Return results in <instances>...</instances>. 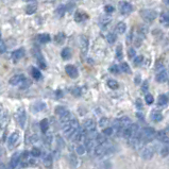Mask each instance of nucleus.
<instances>
[{
    "mask_svg": "<svg viewBox=\"0 0 169 169\" xmlns=\"http://www.w3.org/2000/svg\"><path fill=\"white\" fill-rule=\"evenodd\" d=\"M79 129H80V126H79L78 120L72 119V120H70L66 126L63 127V134H64V136L67 137V138H72L73 135H75V133L77 132Z\"/></svg>",
    "mask_w": 169,
    "mask_h": 169,
    "instance_id": "obj_1",
    "label": "nucleus"
},
{
    "mask_svg": "<svg viewBox=\"0 0 169 169\" xmlns=\"http://www.w3.org/2000/svg\"><path fill=\"white\" fill-rule=\"evenodd\" d=\"M10 84L14 86H19L21 90L28 88V86L30 85L29 81L27 80V78L24 75H15L10 79Z\"/></svg>",
    "mask_w": 169,
    "mask_h": 169,
    "instance_id": "obj_2",
    "label": "nucleus"
},
{
    "mask_svg": "<svg viewBox=\"0 0 169 169\" xmlns=\"http://www.w3.org/2000/svg\"><path fill=\"white\" fill-rule=\"evenodd\" d=\"M156 137V132L153 128H145L141 131V138L144 143H149Z\"/></svg>",
    "mask_w": 169,
    "mask_h": 169,
    "instance_id": "obj_3",
    "label": "nucleus"
},
{
    "mask_svg": "<svg viewBox=\"0 0 169 169\" xmlns=\"http://www.w3.org/2000/svg\"><path fill=\"white\" fill-rule=\"evenodd\" d=\"M87 133H88V131L83 127V128H80L79 130L75 133V135H73L72 138L75 143H81V141H84L87 138Z\"/></svg>",
    "mask_w": 169,
    "mask_h": 169,
    "instance_id": "obj_4",
    "label": "nucleus"
},
{
    "mask_svg": "<svg viewBox=\"0 0 169 169\" xmlns=\"http://www.w3.org/2000/svg\"><path fill=\"white\" fill-rule=\"evenodd\" d=\"M20 164L23 167H29V166L34 164V159H33V156L31 155V153L24 152L23 154H21Z\"/></svg>",
    "mask_w": 169,
    "mask_h": 169,
    "instance_id": "obj_5",
    "label": "nucleus"
},
{
    "mask_svg": "<svg viewBox=\"0 0 169 169\" xmlns=\"http://www.w3.org/2000/svg\"><path fill=\"white\" fill-rule=\"evenodd\" d=\"M15 117H16V120H17V122H18L19 126H20V128H24V126H26V121H27V114H26L24 108H19Z\"/></svg>",
    "mask_w": 169,
    "mask_h": 169,
    "instance_id": "obj_6",
    "label": "nucleus"
},
{
    "mask_svg": "<svg viewBox=\"0 0 169 169\" xmlns=\"http://www.w3.org/2000/svg\"><path fill=\"white\" fill-rule=\"evenodd\" d=\"M141 15L147 23H153L156 18V12L153 10H143L141 12Z\"/></svg>",
    "mask_w": 169,
    "mask_h": 169,
    "instance_id": "obj_7",
    "label": "nucleus"
},
{
    "mask_svg": "<svg viewBox=\"0 0 169 169\" xmlns=\"http://www.w3.org/2000/svg\"><path fill=\"white\" fill-rule=\"evenodd\" d=\"M19 139H20V134L19 132H14L11 134V136L8 139V146L9 148H14L15 146L18 144Z\"/></svg>",
    "mask_w": 169,
    "mask_h": 169,
    "instance_id": "obj_8",
    "label": "nucleus"
},
{
    "mask_svg": "<svg viewBox=\"0 0 169 169\" xmlns=\"http://www.w3.org/2000/svg\"><path fill=\"white\" fill-rule=\"evenodd\" d=\"M141 155L143 159L145 160H150L152 159V156L154 155V148H152V147H144V148H141Z\"/></svg>",
    "mask_w": 169,
    "mask_h": 169,
    "instance_id": "obj_9",
    "label": "nucleus"
},
{
    "mask_svg": "<svg viewBox=\"0 0 169 169\" xmlns=\"http://www.w3.org/2000/svg\"><path fill=\"white\" fill-rule=\"evenodd\" d=\"M119 10H120V12L123 15H128L133 11V8H132V6L129 3V2L121 1L120 3H119Z\"/></svg>",
    "mask_w": 169,
    "mask_h": 169,
    "instance_id": "obj_10",
    "label": "nucleus"
},
{
    "mask_svg": "<svg viewBox=\"0 0 169 169\" xmlns=\"http://www.w3.org/2000/svg\"><path fill=\"white\" fill-rule=\"evenodd\" d=\"M20 159H21V154L19 152H16L13 154V156L10 160V168L11 169H15L20 163Z\"/></svg>",
    "mask_w": 169,
    "mask_h": 169,
    "instance_id": "obj_11",
    "label": "nucleus"
},
{
    "mask_svg": "<svg viewBox=\"0 0 169 169\" xmlns=\"http://www.w3.org/2000/svg\"><path fill=\"white\" fill-rule=\"evenodd\" d=\"M168 79V72L166 69H163L161 72H157L156 73V77H155V80H156L159 83H164L166 82Z\"/></svg>",
    "mask_w": 169,
    "mask_h": 169,
    "instance_id": "obj_12",
    "label": "nucleus"
},
{
    "mask_svg": "<svg viewBox=\"0 0 169 169\" xmlns=\"http://www.w3.org/2000/svg\"><path fill=\"white\" fill-rule=\"evenodd\" d=\"M83 127L88 131V132H95L96 131V122L93 119H86L83 122Z\"/></svg>",
    "mask_w": 169,
    "mask_h": 169,
    "instance_id": "obj_13",
    "label": "nucleus"
},
{
    "mask_svg": "<svg viewBox=\"0 0 169 169\" xmlns=\"http://www.w3.org/2000/svg\"><path fill=\"white\" fill-rule=\"evenodd\" d=\"M65 72L70 78H72V79H75V78L79 75L78 69L73 65H67V66H66V67H65Z\"/></svg>",
    "mask_w": 169,
    "mask_h": 169,
    "instance_id": "obj_14",
    "label": "nucleus"
},
{
    "mask_svg": "<svg viewBox=\"0 0 169 169\" xmlns=\"http://www.w3.org/2000/svg\"><path fill=\"white\" fill-rule=\"evenodd\" d=\"M54 113H55V115H57V116H59L60 118H61V117L65 116L66 114H68V113H69V111H68L66 108H64V106H57V108H55V110H54Z\"/></svg>",
    "mask_w": 169,
    "mask_h": 169,
    "instance_id": "obj_15",
    "label": "nucleus"
},
{
    "mask_svg": "<svg viewBox=\"0 0 169 169\" xmlns=\"http://www.w3.org/2000/svg\"><path fill=\"white\" fill-rule=\"evenodd\" d=\"M34 55H35V57H36L37 62H39V65L41 66L43 69H45V68H46V63H45V60H44L43 55H42V53L39 52V50H36V51H35V53H34Z\"/></svg>",
    "mask_w": 169,
    "mask_h": 169,
    "instance_id": "obj_16",
    "label": "nucleus"
},
{
    "mask_svg": "<svg viewBox=\"0 0 169 169\" xmlns=\"http://www.w3.org/2000/svg\"><path fill=\"white\" fill-rule=\"evenodd\" d=\"M24 50L23 48H19V49H17V50L13 51L12 57L14 61H18V60H20L21 57H24Z\"/></svg>",
    "mask_w": 169,
    "mask_h": 169,
    "instance_id": "obj_17",
    "label": "nucleus"
},
{
    "mask_svg": "<svg viewBox=\"0 0 169 169\" xmlns=\"http://www.w3.org/2000/svg\"><path fill=\"white\" fill-rule=\"evenodd\" d=\"M160 23L163 24L164 27H169V13L164 12L160 16Z\"/></svg>",
    "mask_w": 169,
    "mask_h": 169,
    "instance_id": "obj_18",
    "label": "nucleus"
},
{
    "mask_svg": "<svg viewBox=\"0 0 169 169\" xmlns=\"http://www.w3.org/2000/svg\"><path fill=\"white\" fill-rule=\"evenodd\" d=\"M8 120H9L8 112H6V111L2 108V110H1V117H0V122H1V127H2V128L6 126V123L8 122Z\"/></svg>",
    "mask_w": 169,
    "mask_h": 169,
    "instance_id": "obj_19",
    "label": "nucleus"
},
{
    "mask_svg": "<svg viewBox=\"0 0 169 169\" xmlns=\"http://www.w3.org/2000/svg\"><path fill=\"white\" fill-rule=\"evenodd\" d=\"M81 48H82V53H83V54H86L87 48H88V41L86 37H82L81 39Z\"/></svg>",
    "mask_w": 169,
    "mask_h": 169,
    "instance_id": "obj_20",
    "label": "nucleus"
},
{
    "mask_svg": "<svg viewBox=\"0 0 169 169\" xmlns=\"http://www.w3.org/2000/svg\"><path fill=\"white\" fill-rule=\"evenodd\" d=\"M151 119L155 122H160L162 119H163V115H162V113L155 111V112H153L152 114H151Z\"/></svg>",
    "mask_w": 169,
    "mask_h": 169,
    "instance_id": "obj_21",
    "label": "nucleus"
},
{
    "mask_svg": "<svg viewBox=\"0 0 169 169\" xmlns=\"http://www.w3.org/2000/svg\"><path fill=\"white\" fill-rule=\"evenodd\" d=\"M37 39H39V43L47 44L48 42H50V35L49 34H39V36H37Z\"/></svg>",
    "mask_w": 169,
    "mask_h": 169,
    "instance_id": "obj_22",
    "label": "nucleus"
},
{
    "mask_svg": "<svg viewBox=\"0 0 169 169\" xmlns=\"http://www.w3.org/2000/svg\"><path fill=\"white\" fill-rule=\"evenodd\" d=\"M127 30V26L124 23H118L116 26V32L118 33V34H123L124 32H126Z\"/></svg>",
    "mask_w": 169,
    "mask_h": 169,
    "instance_id": "obj_23",
    "label": "nucleus"
},
{
    "mask_svg": "<svg viewBox=\"0 0 169 169\" xmlns=\"http://www.w3.org/2000/svg\"><path fill=\"white\" fill-rule=\"evenodd\" d=\"M96 141L98 143V145H104V144L108 143L106 141V136L102 133V134H98L96 137Z\"/></svg>",
    "mask_w": 169,
    "mask_h": 169,
    "instance_id": "obj_24",
    "label": "nucleus"
},
{
    "mask_svg": "<svg viewBox=\"0 0 169 169\" xmlns=\"http://www.w3.org/2000/svg\"><path fill=\"white\" fill-rule=\"evenodd\" d=\"M37 10V6L35 3H30L28 6L26 8V12L27 14H33V13H35Z\"/></svg>",
    "mask_w": 169,
    "mask_h": 169,
    "instance_id": "obj_25",
    "label": "nucleus"
},
{
    "mask_svg": "<svg viewBox=\"0 0 169 169\" xmlns=\"http://www.w3.org/2000/svg\"><path fill=\"white\" fill-rule=\"evenodd\" d=\"M168 103V97L166 95H161L159 97V100H157V104L161 106H164Z\"/></svg>",
    "mask_w": 169,
    "mask_h": 169,
    "instance_id": "obj_26",
    "label": "nucleus"
},
{
    "mask_svg": "<svg viewBox=\"0 0 169 169\" xmlns=\"http://www.w3.org/2000/svg\"><path fill=\"white\" fill-rule=\"evenodd\" d=\"M49 129V122H48V119H43L41 121V130L43 133H47Z\"/></svg>",
    "mask_w": 169,
    "mask_h": 169,
    "instance_id": "obj_27",
    "label": "nucleus"
},
{
    "mask_svg": "<svg viewBox=\"0 0 169 169\" xmlns=\"http://www.w3.org/2000/svg\"><path fill=\"white\" fill-rule=\"evenodd\" d=\"M33 108H34V111H36V112H41V111H44L46 108V104L44 103V102H37V103L34 104Z\"/></svg>",
    "mask_w": 169,
    "mask_h": 169,
    "instance_id": "obj_28",
    "label": "nucleus"
},
{
    "mask_svg": "<svg viewBox=\"0 0 169 169\" xmlns=\"http://www.w3.org/2000/svg\"><path fill=\"white\" fill-rule=\"evenodd\" d=\"M31 73H32V77L34 78L35 80H39L42 78V72L35 67H33L32 69H31Z\"/></svg>",
    "mask_w": 169,
    "mask_h": 169,
    "instance_id": "obj_29",
    "label": "nucleus"
},
{
    "mask_svg": "<svg viewBox=\"0 0 169 169\" xmlns=\"http://www.w3.org/2000/svg\"><path fill=\"white\" fill-rule=\"evenodd\" d=\"M85 17H86V15L84 14V13H82L81 11H78L77 13L75 14V19L77 21H83V20H85Z\"/></svg>",
    "mask_w": 169,
    "mask_h": 169,
    "instance_id": "obj_30",
    "label": "nucleus"
},
{
    "mask_svg": "<svg viewBox=\"0 0 169 169\" xmlns=\"http://www.w3.org/2000/svg\"><path fill=\"white\" fill-rule=\"evenodd\" d=\"M160 154H161L163 157L169 155V145H164L163 147H162V148L160 149Z\"/></svg>",
    "mask_w": 169,
    "mask_h": 169,
    "instance_id": "obj_31",
    "label": "nucleus"
},
{
    "mask_svg": "<svg viewBox=\"0 0 169 169\" xmlns=\"http://www.w3.org/2000/svg\"><path fill=\"white\" fill-rule=\"evenodd\" d=\"M167 134H166L164 131H160V132H156V138L159 139L161 143H163L166 138H167Z\"/></svg>",
    "mask_w": 169,
    "mask_h": 169,
    "instance_id": "obj_32",
    "label": "nucleus"
},
{
    "mask_svg": "<svg viewBox=\"0 0 169 169\" xmlns=\"http://www.w3.org/2000/svg\"><path fill=\"white\" fill-rule=\"evenodd\" d=\"M62 57H63L64 60H67L69 59L70 57H72V53H70V49L69 48H64L63 50H62Z\"/></svg>",
    "mask_w": 169,
    "mask_h": 169,
    "instance_id": "obj_33",
    "label": "nucleus"
},
{
    "mask_svg": "<svg viewBox=\"0 0 169 169\" xmlns=\"http://www.w3.org/2000/svg\"><path fill=\"white\" fill-rule=\"evenodd\" d=\"M108 86L110 88H112V90H117V88L119 87V84H118V82L115 81V80H108Z\"/></svg>",
    "mask_w": 169,
    "mask_h": 169,
    "instance_id": "obj_34",
    "label": "nucleus"
},
{
    "mask_svg": "<svg viewBox=\"0 0 169 169\" xmlns=\"http://www.w3.org/2000/svg\"><path fill=\"white\" fill-rule=\"evenodd\" d=\"M120 70L126 73H131V68L130 66H129L128 63H126V62H123V63H121L120 65Z\"/></svg>",
    "mask_w": 169,
    "mask_h": 169,
    "instance_id": "obj_35",
    "label": "nucleus"
},
{
    "mask_svg": "<svg viewBox=\"0 0 169 169\" xmlns=\"http://www.w3.org/2000/svg\"><path fill=\"white\" fill-rule=\"evenodd\" d=\"M69 163L72 165V167H77L78 166V157L75 154H72L69 157Z\"/></svg>",
    "mask_w": 169,
    "mask_h": 169,
    "instance_id": "obj_36",
    "label": "nucleus"
},
{
    "mask_svg": "<svg viewBox=\"0 0 169 169\" xmlns=\"http://www.w3.org/2000/svg\"><path fill=\"white\" fill-rule=\"evenodd\" d=\"M106 39H108V42L110 44H114L115 42H116V39H117V36H116L115 33H108Z\"/></svg>",
    "mask_w": 169,
    "mask_h": 169,
    "instance_id": "obj_37",
    "label": "nucleus"
},
{
    "mask_svg": "<svg viewBox=\"0 0 169 169\" xmlns=\"http://www.w3.org/2000/svg\"><path fill=\"white\" fill-rule=\"evenodd\" d=\"M75 151H77V153L79 155H83L86 152V147L84 145H79L77 147V149H75Z\"/></svg>",
    "mask_w": 169,
    "mask_h": 169,
    "instance_id": "obj_38",
    "label": "nucleus"
},
{
    "mask_svg": "<svg viewBox=\"0 0 169 169\" xmlns=\"http://www.w3.org/2000/svg\"><path fill=\"white\" fill-rule=\"evenodd\" d=\"M31 155H32L33 157H39L42 155V151L39 150V148H33L32 150H31Z\"/></svg>",
    "mask_w": 169,
    "mask_h": 169,
    "instance_id": "obj_39",
    "label": "nucleus"
},
{
    "mask_svg": "<svg viewBox=\"0 0 169 169\" xmlns=\"http://www.w3.org/2000/svg\"><path fill=\"white\" fill-rule=\"evenodd\" d=\"M65 11H66L65 6H60L59 8L57 9V15L59 17H62L64 15V13H65Z\"/></svg>",
    "mask_w": 169,
    "mask_h": 169,
    "instance_id": "obj_40",
    "label": "nucleus"
},
{
    "mask_svg": "<svg viewBox=\"0 0 169 169\" xmlns=\"http://www.w3.org/2000/svg\"><path fill=\"white\" fill-rule=\"evenodd\" d=\"M113 133H114V129H113V128H110V127H108V128H104L103 134L105 135V136H111V135H113Z\"/></svg>",
    "mask_w": 169,
    "mask_h": 169,
    "instance_id": "obj_41",
    "label": "nucleus"
},
{
    "mask_svg": "<svg viewBox=\"0 0 169 169\" xmlns=\"http://www.w3.org/2000/svg\"><path fill=\"white\" fill-rule=\"evenodd\" d=\"M110 123V120H108V118H101L100 119V121H99V126L101 127V128H106V126Z\"/></svg>",
    "mask_w": 169,
    "mask_h": 169,
    "instance_id": "obj_42",
    "label": "nucleus"
},
{
    "mask_svg": "<svg viewBox=\"0 0 169 169\" xmlns=\"http://www.w3.org/2000/svg\"><path fill=\"white\" fill-rule=\"evenodd\" d=\"M52 157H51V155H49V154H47V155H45V157L43 159V162H44V164H45L46 166H50L51 165V162H52Z\"/></svg>",
    "mask_w": 169,
    "mask_h": 169,
    "instance_id": "obj_43",
    "label": "nucleus"
},
{
    "mask_svg": "<svg viewBox=\"0 0 169 169\" xmlns=\"http://www.w3.org/2000/svg\"><path fill=\"white\" fill-rule=\"evenodd\" d=\"M144 62V57L141 55H138V57H134V65L139 66L141 63Z\"/></svg>",
    "mask_w": 169,
    "mask_h": 169,
    "instance_id": "obj_44",
    "label": "nucleus"
},
{
    "mask_svg": "<svg viewBox=\"0 0 169 169\" xmlns=\"http://www.w3.org/2000/svg\"><path fill=\"white\" fill-rule=\"evenodd\" d=\"M116 57L118 60H121L122 59V47L120 45L117 47V49H116Z\"/></svg>",
    "mask_w": 169,
    "mask_h": 169,
    "instance_id": "obj_45",
    "label": "nucleus"
},
{
    "mask_svg": "<svg viewBox=\"0 0 169 169\" xmlns=\"http://www.w3.org/2000/svg\"><path fill=\"white\" fill-rule=\"evenodd\" d=\"M110 23H111V18H108V17H103V18L101 19V21H100L102 27H106Z\"/></svg>",
    "mask_w": 169,
    "mask_h": 169,
    "instance_id": "obj_46",
    "label": "nucleus"
},
{
    "mask_svg": "<svg viewBox=\"0 0 169 169\" xmlns=\"http://www.w3.org/2000/svg\"><path fill=\"white\" fill-rule=\"evenodd\" d=\"M6 51V43H4L3 39H1V42H0V52H1V54H3L4 52Z\"/></svg>",
    "mask_w": 169,
    "mask_h": 169,
    "instance_id": "obj_47",
    "label": "nucleus"
},
{
    "mask_svg": "<svg viewBox=\"0 0 169 169\" xmlns=\"http://www.w3.org/2000/svg\"><path fill=\"white\" fill-rule=\"evenodd\" d=\"M145 100H146V102L148 104H152L153 101H154V99H153V96H152V95H150V94H147L146 95Z\"/></svg>",
    "mask_w": 169,
    "mask_h": 169,
    "instance_id": "obj_48",
    "label": "nucleus"
},
{
    "mask_svg": "<svg viewBox=\"0 0 169 169\" xmlns=\"http://www.w3.org/2000/svg\"><path fill=\"white\" fill-rule=\"evenodd\" d=\"M147 32H148V28H147V27H141V28L139 29V34L141 35V37H145Z\"/></svg>",
    "mask_w": 169,
    "mask_h": 169,
    "instance_id": "obj_49",
    "label": "nucleus"
},
{
    "mask_svg": "<svg viewBox=\"0 0 169 169\" xmlns=\"http://www.w3.org/2000/svg\"><path fill=\"white\" fill-rule=\"evenodd\" d=\"M119 69H120V67H118V66H117V65H113L112 67L110 68L111 72L115 73V75H117V73L119 72Z\"/></svg>",
    "mask_w": 169,
    "mask_h": 169,
    "instance_id": "obj_50",
    "label": "nucleus"
},
{
    "mask_svg": "<svg viewBox=\"0 0 169 169\" xmlns=\"http://www.w3.org/2000/svg\"><path fill=\"white\" fill-rule=\"evenodd\" d=\"M39 135H36V134H33L32 136L30 137V141L32 144L37 143V141H39Z\"/></svg>",
    "mask_w": 169,
    "mask_h": 169,
    "instance_id": "obj_51",
    "label": "nucleus"
},
{
    "mask_svg": "<svg viewBox=\"0 0 169 169\" xmlns=\"http://www.w3.org/2000/svg\"><path fill=\"white\" fill-rule=\"evenodd\" d=\"M44 141H45L46 145H51V141H52V136H51V135H49V134H47L45 136V139H44Z\"/></svg>",
    "mask_w": 169,
    "mask_h": 169,
    "instance_id": "obj_52",
    "label": "nucleus"
},
{
    "mask_svg": "<svg viewBox=\"0 0 169 169\" xmlns=\"http://www.w3.org/2000/svg\"><path fill=\"white\" fill-rule=\"evenodd\" d=\"M105 11L108 13H113V11H114V8H113L112 6H105Z\"/></svg>",
    "mask_w": 169,
    "mask_h": 169,
    "instance_id": "obj_53",
    "label": "nucleus"
},
{
    "mask_svg": "<svg viewBox=\"0 0 169 169\" xmlns=\"http://www.w3.org/2000/svg\"><path fill=\"white\" fill-rule=\"evenodd\" d=\"M64 39V36H63V34H60V35H57V37H55V41L57 42V43H62V41Z\"/></svg>",
    "mask_w": 169,
    "mask_h": 169,
    "instance_id": "obj_54",
    "label": "nucleus"
},
{
    "mask_svg": "<svg viewBox=\"0 0 169 169\" xmlns=\"http://www.w3.org/2000/svg\"><path fill=\"white\" fill-rule=\"evenodd\" d=\"M129 55H130V57H133L135 55V50L134 49L131 48L130 50H129Z\"/></svg>",
    "mask_w": 169,
    "mask_h": 169,
    "instance_id": "obj_55",
    "label": "nucleus"
},
{
    "mask_svg": "<svg viewBox=\"0 0 169 169\" xmlns=\"http://www.w3.org/2000/svg\"><path fill=\"white\" fill-rule=\"evenodd\" d=\"M147 90H148V82L145 81L143 85V92H147Z\"/></svg>",
    "mask_w": 169,
    "mask_h": 169,
    "instance_id": "obj_56",
    "label": "nucleus"
},
{
    "mask_svg": "<svg viewBox=\"0 0 169 169\" xmlns=\"http://www.w3.org/2000/svg\"><path fill=\"white\" fill-rule=\"evenodd\" d=\"M23 1H24V2H28L29 4L30 3H33V2H35L36 0H23Z\"/></svg>",
    "mask_w": 169,
    "mask_h": 169,
    "instance_id": "obj_57",
    "label": "nucleus"
},
{
    "mask_svg": "<svg viewBox=\"0 0 169 169\" xmlns=\"http://www.w3.org/2000/svg\"><path fill=\"white\" fill-rule=\"evenodd\" d=\"M165 3L166 4H169V0H165Z\"/></svg>",
    "mask_w": 169,
    "mask_h": 169,
    "instance_id": "obj_58",
    "label": "nucleus"
},
{
    "mask_svg": "<svg viewBox=\"0 0 169 169\" xmlns=\"http://www.w3.org/2000/svg\"><path fill=\"white\" fill-rule=\"evenodd\" d=\"M167 131H168V132H169V126L167 127Z\"/></svg>",
    "mask_w": 169,
    "mask_h": 169,
    "instance_id": "obj_59",
    "label": "nucleus"
}]
</instances>
